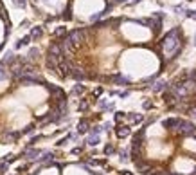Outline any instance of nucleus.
I'll use <instances>...</instances> for the list:
<instances>
[{"instance_id": "nucleus-1", "label": "nucleus", "mask_w": 196, "mask_h": 175, "mask_svg": "<svg viewBox=\"0 0 196 175\" xmlns=\"http://www.w3.org/2000/svg\"><path fill=\"white\" fill-rule=\"evenodd\" d=\"M178 123H180V117H169V119H164V121H162L164 128H171V130H175V128H177Z\"/></svg>"}, {"instance_id": "nucleus-2", "label": "nucleus", "mask_w": 196, "mask_h": 175, "mask_svg": "<svg viewBox=\"0 0 196 175\" xmlns=\"http://www.w3.org/2000/svg\"><path fill=\"white\" fill-rule=\"evenodd\" d=\"M177 99V96L171 92V90H167V92H164V103H167L169 107H173V101Z\"/></svg>"}, {"instance_id": "nucleus-3", "label": "nucleus", "mask_w": 196, "mask_h": 175, "mask_svg": "<svg viewBox=\"0 0 196 175\" xmlns=\"http://www.w3.org/2000/svg\"><path fill=\"white\" fill-rule=\"evenodd\" d=\"M115 134H117V137H128L131 134V130L128 126H119L117 130H115Z\"/></svg>"}, {"instance_id": "nucleus-4", "label": "nucleus", "mask_w": 196, "mask_h": 175, "mask_svg": "<svg viewBox=\"0 0 196 175\" xmlns=\"http://www.w3.org/2000/svg\"><path fill=\"white\" fill-rule=\"evenodd\" d=\"M167 89H169L167 81H158L157 85L153 87V90H155V92H162V90H167Z\"/></svg>"}, {"instance_id": "nucleus-5", "label": "nucleus", "mask_w": 196, "mask_h": 175, "mask_svg": "<svg viewBox=\"0 0 196 175\" xmlns=\"http://www.w3.org/2000/svg\"><path fill=\"white\" fill-rule=\"evenodd\" d=\"M97 143H99V134H92V136L88 137V144L90 146H96Z\"/></svg>"}, {"instance_id": "nucleus-6", "label": "nucleus", "mask_w": 196, "mask_h": 175, "mask_svg": "<svg viewBox=\"0 0 196 175\" xmlns=\"http://www.w3.org/2000/svg\"><path fill=\"white\" fill-rule=\"evenodd\" d=\"M128 119H130L131 123H140V121H142L144 117L140 116V114H130V116H128Z\"/></svg>"}, {"instance_id": "nucleus-7", "label": "nucleus", "mask_w": 196, "mask_h": 175, "mask_svg": "<svg viewBox=\"0 0 196 175\" xmlns=\"http://www.w3.org/2000/svg\"><path fill=\"white\" fill-rule=\"evenodd\" d=\"M86 126H88V123H86V121H81V123L78 125V132H79V134H85V132L88 130Z\"/></svg>"}, {"instance_id": "nucleus-8", "label": "nucleus", "mask_w": 196, "mask_h": 175, "mask_svg": "<svg viewBox=\"0 0 196 175\" xmlns=\"http://www.w3.org/2000/svg\"><path fill=\"white\" fill-rule=\"evenodd\" d=\"M114 152H115V146H114V144H106V146H104V154H106V155H112Z\"/></svg>"}, {"instance_id": "nucleus-9", "label": "nucleus", "mask_w": 196, "mask_h": 175, "mask_svg": "<svg viewBox=\"0 0 196 175\" xmlns=\"http://www.w3.org/2000/svg\"><path fill=\"white\" fill-rule=\"evenodd\" d=\"M185 16H189V18L196 20V11H193V9H185Z\"/></svg>"}, {"instance_id": "nucleus-10", "label": "nucleus", "mask_w": 196, "mask_h": 175, "mask_svg": "<svg viewBox=\"0 0 196 175\" xmlns=\"http://www.w3.org/2000/svg\"><path fill=\"white\" fill-rule=\"evenodd\" d=\"M128 159H130V152L128 150H122L121 152V161H128Z\"/></svg>"}, {"instance_id": "nucleus-11", "label": "nucleus", "mask_w": 196, "mask_h": 175, "mask_svg": "<svg viewBox=\"0 0 196 175\" xmlns=\"http://www.w3.org/2000/svg\"><path fill=\"white\" fill-rule=\"evenodd\" d=\"M83 90H85V87H83V85H76V87H74V90H72V92H74V94H81V92H83Z\"/></svg>"}, {"instance_id": "nucleus-12", "label": "nucleus", "mask_w": 196, "mask_h": 175, "mask_svg": "<svg viewBox=\"0 0 196 175\" xmlns=\"http://www.w3.org/2000/svg\"><path fill=\"white\" fill-rule=\"evenodd\" d=\"M33 36H34V38H40V36H41V29H40V27H34V29H33Z\"/></svg>"}, {"instance_id": "nucleus-13", "label": "nucleus", "mask_w": 196, "mask_h": 175, "mask_svg": "<svg viewBox=\"0 0 196 175\" xmlns=\"http://www.w3.org/2000/svg\"><path fill=\"white\" fill-rule=\"evenodd\" d=\"M25 154L31 157V159H34L36 155H40V152H38V150H31V152H25Z\"/></svg>"}, {"instance_id": "nucleus-14", "label": "nucleus", "mask_w": 196, "mask_h": 175, "mask_svg": "<svg viewBox=\"0 0 196 175\" xmlns=\"http://www.w3.org/2000/svg\"><path fill=\"white\" fill-rule=\"evenodd\" d=\"M122 119H124V112H117V114H115V121H117V123H121Z\"/></svg>"}, {"instance_id": "nucleus-15", "label": "nucleus", "mask_w": 196, "mask_h": 175, "mask_svg": "<svg viewBox=\"0 0 196 175\" xmlns=\"http://www.w3.org/2000/svg\"><path fill=\"white\" fill-rule=\"evenodd\" d=\"M175 11H177V13H185V7H184V5H177Z\"/></svg>"}, {"instance_id": "nucleus-16", "label": "nucleus", "mask_w": 196, "mask_h": 175, "mask_svg": "<svg viewBox=\"0 0 196 175\" xmlns=\"http://www.w3.org/2000/svg\"><path fill=\"white\" fill-rule=\"evenodd\" d=\"M15 4H16L18 7H23V5H25V0H15Z\"/></svg>"}, {"instance_id": "nucleus-17", "label": "nucleus", "mask_w": 196, "mask_h": 175, "mask_svg": "<svg viewBox=\"0 0 196 175\" xmlns=\"http://www.w3.org/2000/svg\"><path fill=\"white\" fill-rule=\"evenodd\" d=\"M144 108L149 110V108H151V101H144Z\"/></svg>"}, {"instance_id": "nucleus-18", "label": "nucleus", "mask_w": 196, "mask_h": 175, "mask_svg": "<svg viewBox=\"0 0 196 175\" xmlns=\"http://www.w3.org/2000/svg\"><path fill=\"white\" fill-rule=\"evenodd\" d=\"M191 116L196 119V107H193V108H191Z\"/></svg>"}, {"instance_id": "nucleus-19", "label": "nucleus", "mask_w": 196, "mask_h": 175, "mask_svg": "<svg viewBox=\"0 0 196 175\" xmlns=\"http://www.w3.org/2000/svg\"><path fill=\"white\" fill-rule=\"evenodd\" d=\"M138 2H140V0H131V4H138Z\"/></svg>"}, {"instance_id": "nucleus-20", "label": "nucleus", "mask_w": 196, "mask_h": 175, "mask_svg": "<svg viewBox=\"0 0 196 175\" xmlns=\"http://www.w3.org/2000/svg\"><path fill=\"white\" fill-rule=\"evenodd\" d=\"M121 175H131V173L130 172H124V173H121Z\"/></svg>"}, {"instance_id": "nucleus-21", "label": "nucleus", "mask_w": 196, "mask_h": 175, "mask_svg": "<svg viewBox=\"0 0 196 175\" xmlns=\"http://www.w3.org/2000/svg\"><path fill=\"white\" fill-rule=\"evenodd\" d=\"M191 136H193V137H194V139H196V130H194V132H193V134H191Z\"/></svg>"}, {"instance_id": "nucleus-22", "label": "nucleus", "mask_w": 196, "mask_h": 175, "mask_svg": "<svg viewBox=\"0 0 196 175\" xmlns=\"http://www.w3.org/2000/svg\"><path fill=\"white\" fill-rule=\"evenodd\" d=\"M187 2H191V0H187Z\"/></svg>"}, {"instance_id": "nucleus-23", "label": "nucleus", "mask_w": 196, "mask_h": 175, "mask_svg": "<svg viewBox=\"0 0 196 175\" xmlns=\"http://www.w3.org/2000/svg\"><path fill=\"white\" fill-rule=\"evenodd\" d=\"M194 40H196V36H194Z\"/></svg>"}, {"instance_id": "nucleus-24", "label": "nucleus", "mask_w": 196, "mask_h": 175, "mask_svg": "<svg viewBox=\"0 0 196 175\" xmlns=\"http://www.w3.org/2000/svg\"><path fill=\"white\" fill-rule=\"evenodd\" d=\"M194 72H196V71H194Z\"/></svg>"}]
</instances>
